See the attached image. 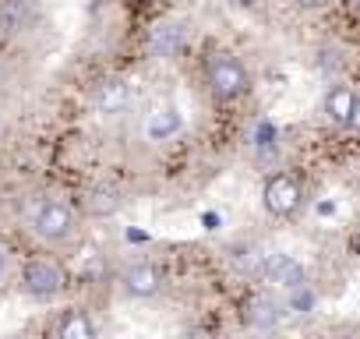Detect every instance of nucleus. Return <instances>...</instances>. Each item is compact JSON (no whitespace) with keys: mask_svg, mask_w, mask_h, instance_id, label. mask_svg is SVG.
I'll use <instances>...</instances> for the list:
<instances>
[{"mask_svg":"<svg viewBox=\"0 0 360 339\" xmlns=\"http://www.w3.org/2000/svg\"><path fill=\"white\" fill-rule=\"evenodd\" d=\"M297 4H300V8H311V11H314V8H328L332 0H297Z\"/></svg>","mask_w":360,"mask_h":339,"instance_id":"obj_15","label":"nucleus"},{"mask_svg":"<svg viewBox=\"0 0 360 339\" xmlns=\"http://www.w3.org/2000/svg\"><path fill=\"white\" fill-rule=\"evenodd\" d=\"M180 110H173V106H162V110H152L148 113V120H145V134L152 138V141H166V138H173L176 131H180Z\"/></svg>","mask_w":360,"mask_h":339,"instance_id":"obj_10","label":"nucleus"},{"mask_svg":"<svg viewBox=\"0 0 360 339\" xmlns=\"http://www.w3.org/2000/svg\"><path fill=\"white\" fill-rule=\"evenodd\" d=\"M29 226L36 230V237L50 241V244H60L75 234V209L68 202H57V198H43L32 205L29 212Z\"/></svg>","mask_w":360,"mask_h":339,"instance_id":"obj_2","label":"nucleus"},{"mask_svg":"<svg viewBox=\"0 0 360 339\" xmlns=\"http://www.w3.org/2000/svg\"><path fill=\"white\" fill-rule=\"evenodd\" d=\"M258 272H262L269 283L286 286V290H304V283H307L304 265H300L297 258H290V255H265V258L258 262Z\"/></svg>","mask_w":360,"mask_h":339,"instance_id":"obj_5","label":"nucleus"},{"mask_svg":"<svg viewBox=\"0 0 360 339\" xmlns=\"http://www.w3.org/2000/svg\"><path fill=\"white\" fill-rule=\"evenodd\" d=\"M120 286H124V293H127V297L148 300V297H155V293L162 290V272H159L152 262H134V265H127V269H124Z\"/></svg>","mask_w":360,"mask_h":339,"instance_id":"obj_6","label":"nucleus"},{"mask_svg":"<svg viewBox=\"0 0 360 339\" xmlns=\"http://www.w3.org/2000/svg\"><path fill=\"white\" fill-rule=\"evenodd\" d=\"M152 53H159V57H173L180 46H184V29L180 25H159L155 32H152Z\"/></svg>","mask_w":360,"mask_h":339,"instance_id":"obj_13","label":"nucleus"},{"mask_svg":"<svg viewBox=\"0 0 360 339\" xmlns=\"http://www.w3.org/2000/svg\"><path fill=\"white\" fill-rule=\"evenodd\" d=\"M205 75H209L212 96L223 99V103H233V99L248 96V89H251L248 68H244L233 53H216V57L209 60V71H205Z\"/></svg>","mask_w":360,"mask_h":339,"instance_id":"obj_1","label":"nucleus"},{"mask_svg":"<svg viewBox=\"0 0 360 339\" xmlns=\"http://www.w3.org/2000/svg\"><path fill=\"white\" fill-rule=\"evenodd\" d=\"M244 321L251 328H262V332H272L279 321H283V307L272 300V297H255L248 307H244Z\"/></svg>","mask_w":360,"mask_h":339,"instance_id":"obj_8","label":"nucleus"},{"mask_svg":"<svg viewBox=\"0 0 360 339\" xmlns=\"http://www.w3.org/2000/svg\"><path fill=\"white\" fill-rule=\"evenodd\" d=\"M64 286H68V276L53 258H32L22 269V290L32 300H53V297L64 293Z\"/></svg>","mask_w":360,"mask_h":339,"instance_id":"obj_3","label":"nucleus"},{"mask_svg":"<svg viewBox=\"0 0 360 339\" xmlns=\"http://www.w3.org/2000/svg\"><path fill=\"white\" fill-rule=\"evenodd\" d=\"M349 4H353V8H360V0H349Z\"/></svg>","mask_w":360,"mask_h":339,"instance_id":"obj_19","label":"nucleus"},{"mask_svg":"<svg viewBox=\"0 0 360 339\" xmlns=\"http://www.w3.org/2000/svg\"><path fill=\"white\" fill-rule=\"evenodd\" d=\"M32 25L29 0H0V32H22Z\"/></svg>","mask_w":360,"mask_h":339,"instance_id":"obj_12","label":"nucleus"},{"mask_svg":"<svg viewBox=\"0 0 360 339\" xmlns=\"http://www.w3.org/2000/svg\"><path fill=\"white\" fill-rule=\"evenodd\" d=\"M258 0H230V8H255Z\"/></svg>","mask_w":360,"mask_h":339,"instance_id":"obj_16","label":"nucleus"},{"mask_svg":"<svg viewBox=\"0 0 360 339\" xmlns=\"http://www.w3.org/2000/svg\"><path fill=\"white\" fill-rule=\"evenodd\" d=\"M356 103H360L356 92H349L346 85H335V89L325 96V113H328L335 124L349 127V120H353V113H356Z\"/></svg>","mask_w":360,"mask_h":339,"instance_id":"obj_9","label":"nucleus"},{"mask_svg":"<svg viewBox=\"0 0 360 339\" xmlns=\"http://www.w3.org/2000/svg\"><path fill=\"white\" fill-rule=\"evenodd\" d=\"M57 335L60 339H96V321L85 311H64L57 318Z\"/></svg>","mask_w":360,"mask_h":339,"instance_id":"obj_11","label":"nucleus"},{"mask_svg":"<svg viewBox=\"0 0 360 339\" xmlns=\"http://www.w3.org/2000/svg\"><path fill=\"white\" fill-rule=\"evenodd\" d=\"M117 209V198L110 195V191H96V195H89V212H96V216H110Z\"/></svg>","mask_w":360,"mask_h":339,"instance_id":"obj_14","label":"nucleus"},{"mask_svg":"<svg viewBox=\"0 0 360 339\" xmlns=\"http://www.w3.org/2000/svg\"><path fill=\"white\" fill-rule=\"evenodd\" d=\"M349 127H360V103H356V113H353V120H349Z\"/></svg>","mask_w":360,"mask_h":339,"instance_id":"obj_18","label":"nucleus"},{"mask_svg":"<svg viewBox=\"0 0 360 339\" xmlns=\"http://www.w3.org/2000/svg\"><path fill=\"white\" fill-rule=\"evenodd\" d=\"M262 202H265V209H269L272 216H297L300 205H304V188H300L297 177H290V174H276V177L265 181V195H262Z\"/></svg>","mask_w":360,"mask_h":339,"instance_id":"obj_4","label":"nucleus"},{"mask_svg":"<svg viewBox=\"0 0 360 339\" xmlns=\"http://www.w3.org/2000/svg\"><path fill=\"white\" fill-rule=\"evenodd\" d=\"M4 272H8V255H4V248H0V279H4Z\"/></svg>","mask_w":360,"mask_h":339,"instance_id":"obj_17","label":"nucleus"},{"mask_svg":"<svg viewBox=\"0 0 360 339\" xmlns=\"http://www.w3.org/2000/svg\"><path fill=\"white\" fill-rule=\"evenodd\" d=\"M127 99H131V89H127V82H124V78H103V82L96 85V92H92L96 110H99V113H106V117L120 113V110L127 106Z\"/></svg>","mask_w":360,"mask_h":339,"instance_id":"obj_7","label":"nucleus"}]
</instances>
